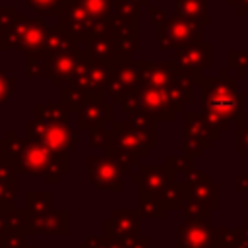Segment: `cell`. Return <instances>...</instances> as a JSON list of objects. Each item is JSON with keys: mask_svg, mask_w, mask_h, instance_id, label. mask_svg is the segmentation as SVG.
<instances>
[{"mask_svg": "<svg viewBox=\"0 0 248 248\" xmlns=\"http://www.w3.org/2000/svg\"><path fill=\"white\" fill-rule=\"evenodd\" d=\"M16 87H17V78L0 68V107L14 95Z\"/></svg>", "mask_w": 248, "mask_h": 248, "instance_id": "d4e9b609", "label": "cell"}, {"mask_svg": "<svg viewBox=\"0 0 248 248\" xmlns=\"http://www.w3.org/2000/svg\"><path fill=\"white\" fill-rule=\"evenodd\" d=\"M19 169L17 165L8 159V157H2L0 155V178L2 180H10V182H17V176H19Z\"/></svg>", "mask_w": 248, "mask_h": 248, "instance_id": "484cf974", "label": "cell"}, {"mask_svg": "<svg viewBox=\"0 0 248 248\" xmlns=\"http://www.w3.org/2000/svg\"><path fill=\"white\" fill-rule=\"evenodd\" d=\"M81 41L62 23H54L48 25V33H46V41H45V48L43 52L52 54V52H60V50H70V48H79Z\"/></svg>", "mask_w": 248, "mask_h": 248, "instance_id": "9a60e30c", "label": "cell"}, {"mask_svg": "<svg viewBox=\"0 0 248 248\" xmlns=\"http://www.w3.org/2000/svg\"><path fill=\"white\" fill-rule=\"evenodd\" d=\"M29 236L33 234H54L68 236L70 234V211L68 209H50L39 217L29 219Z\"/></svg>", "mask_w": 248, "mask_h": 248, "instance_id": "4fadbf2b", "label": "cell"}, {"mask_svg": "<svg viewBox=\"0 0 248 248\" xmlns=\"http://www.w3.org/2000/svg\"><path fill=\"white\" fill-rule=\"evenodd\" d=\"M25 76L27 78H46V54L39 52H25Z\"/></svg>", "mask_w": 248, "mask_h": 248, "instance_id": "d6986e66", "label": "cell"}, {"mask_svg": "<svg viewBox=\"0 0 248 248\" xmlns=\"http://www.w3.org/2000/svg\"><path fill=\"white\" fill-rule=\"evenodd\" d=\"M87 176L89 182L97 190H108V192H122L124 188V170L118 161L107 155H89L85 159Z\"/></svg>", "mask_w": 248, "mask_h": 248, "instance_id": "9c48e42d", "label": "cell"}, {"mask_svg": "<svg viewBox=\"0 0 248 248\" xmlns=\"http://www.w3.org/2000/svg\"><path fill=\"white\" fill-rule=\"evenodd\" d=\"M25 248H35V246H33L31 242H27V246H25Z\"/></svg>", "mask_w": 248, "mask_h": 248, "instance_id": "d590c367", "label": "cell"}, {"mask_svg": "<svg viewBox=\"0 0 248 248\" xmlns=\"http://www.w3.org/2000/svg\"><path fill=\"white\" fill-rule=\"evenodd\" d=\"M52 209V192L48 190H29L23 198V211L29 219L39 217Z\"/></svg>", "mask_w": 248, "mask_h": 248, "instance_id": "e0dca14e", "label": "cell"}, {"mask_svg": "<svg viewBox=\"0 0 248 248\" xmlns=\"http://www.w3.org/2000/svg\"><path fill=\"white\" fill-rule=\"evenodd\" d=\"M81 46L85 48V52L89 54L91 60H95V62H99V64H105V66H108L110 70L116 68L120 62L132 58V56L120 46V43L116 41V35H114V29H112L110 21H108L93 39H89V41L83 43Z\"/></svg>", "mask_w": 248, "mask_h": 248, "instance_id": "52a82bcc", "label": "cell"}, {"mask_svg": "<svg viewBox=\"0 0 248 248\" xmlns=\"http://www.w3.org/2000/svg\"><path fill=\"white\" fill-rule=\"evenodd\" d=\"M58 17H60V23L66 25L81 41V45L93 39L107 25L97 17H93L79 0H62Z\"/></svg>", "mask_w": 248, "mask_h": 248, "instance_id": "5b68a950", "label": "cell"}, {"mask_svg": "<svg viewBox=\"0 0 248 248\" xmlns=\"http://www.w3.org/2000/svg\"><path fill=\"white\" fill-rule=\"evenodd\" d=\"M62 0H27V6L39 16H58Z\"/></svg>", "mask_w": 248, "mask_h": 248, "instance_id": "cb8c5ba5", "label": "cell"}, {"mask_svg": "<svg viewBox=\"0 0 248 248\" xmlns=\"http://www.w3.org/2000/svg\"><path fill=\"white\" fill-rule=\"evenodd\" d=\"M78 248H91V246H89V244H87V242H81V244H79V246H78Z\"/></svg>", "mask_w": 248, "mask_h": 248, "instance_id": "e575fe53", "label": "cell"}, {"mask_svg": "<svg viewBox=\"0 0 248 248\" xmlns=\"http://www.w3.org/2000/svg\"><path fill=\"white\" fill-rule=\"evenodd\" d=\"M128 2H132L136 6H147V0H128Z\"/></svg>", "mask_w": 248, "mask_h": 248, "instance_id": "836d02e7", "label": "cell"}, {"mask_svg": "<svg viewBox=\"0 0 248 248\" xmlns=\"http://www.w3.org/2000/svg\"><path fill=\"white\" fill-rule=\"evenodd\" d=\"M0 155L12 159L19 172L41 176L46 184H58L70 172V155L56 153L16 130H6V138L0 140Z\"/></svg>", "mask_w": 248, "mask_h": 248, "instance_id": "6da1fadb", "label": "cell"}, {"mask_svg": "<svg viewBox=\"0 0 248 248\" xmlns=\"http://www.w3.org/2000/svg\"><path fill=\"white\" fill-rule=\"evenodd\" d=\"M16 194H17V182H10V180L0 178V213H8V211L17 209Z\"/></svg>", "mask_w": 248, "mask_h": 248, "instance_id": "ffe728a7", "label": "cell"}, {"mask_svg": "<svg viewBox=\"0 0 248 248\" xmlns=\"http://www.w3.org/2000/svg\"><path fill=\"white\" fill-rule=\"evenodd\" d=\"M79 2L99 21H103V23H108L110 21V16H112V0H79Z\"/></svg>", "mask_w": 248, "mask_h": 248, "instance_id": "44dd1931", "label": "cell"}, {"mask_svg": "<svg viewBox=\"0 0 248 248\" xmlns=\"http://www.w3.org/2000/svg\"><path fill=\"white\" fill-rule=\"evenodd\" d=\"M17 16H19V12L16 6H0V33L8 31Z\"/></svg>", "mask_w": 248, "mask_h": 248, "instance_id": "f1b7e54d", "label": "cell"}, {"mask_svg": "<svg viewBox=\"0 0 248 248\" xmlns=\"http://www.w3.org/2000/svg\"><path fill=\"white\" fill-rule=\"evenodd\" d=\"M170 178H169V170L165 167H140V186H141V200H149V202H161L163 203V196L169 190Z\"/></svg>", "mask_w": 248, "mask_h": 248, "instance_id": "5bb4252c", "label": "cell"}, {"mask_svg": "<svg viewBox=\"0 0 248 248\" xmlns=\"http://www.w3.org/2000/svg\"><path fill=\"white\" fill-rule=\"evenodd\" d=\"M85 50V48H83ZM110 76V68L105 64H99L95 60L89 58V54L85 52L83 60L79 62L74 78L70 83L66 85H74L81 91H87L89 95L97 97L99 101H107V81Z\"/></svg>", "mask_w": 248, "mask_h": 248, "instance_id": "ba28073f", "label": "cell"}, {"mask_svg": "<svg viewBox=\"0 0 248 248\" xmlns=\"http://www.w3.org/2000/svg\"><path fill=\"white\" fill-rule=\"evenodd\" d=\"M6 221H8V229L14 231V232H19L23 236H29V217L25 215L23 209H14V211H8L6 213Z\"/></svg>", "mask_w": 248, "mask_h": 248, "instance_id": "7402d4cb", "label": "cell"}, {"mask_svg": "<svg viewBox=\"0 0 248 248\" xmlns=\"http://www.w3.org/2000/svg\"><path fill=\"white\" fill-rule=\"evenodd\" d=\"M126 248H149V238L145 234H138V236H130L124 238Z\"/></svg>", "mask_w": 248, "mask_h": 248, "instance_id": "4dcf8cb0", "label": "cell"}, {"mask_svg": "<svg viewBox=\"0 0 248 248\" xmlns=\"http://www.w3.org/2000/svg\"><path fill=\"white\" fill-rule=\"evenodd\" d=\"M143 70H145V60H134V58H128L120 62L116 68H112L107 81V97H110V103L120 105L124 97L140 85Z\"/></svg>", "mask_w": 248, "mask_h": 248, "instance_id": "8992f818", "label": "cell"}, {"mask_svg": "<svg viewBox=\"0 0 248 248\" xmlns=\"http://www.w3.org/2000/svg\"><path fill=\"white\" fill-rule=\"evenodd\" d=\"M188 33V25L182 19L170 17L169 21H163L159 25V48H170L178 43H184Z\"/></svg>", "mask_w": 248, "mask_h": 248, "instance_id": "2e32d148", "label": "cell"}, {"mask_svg": "<svg viewBox=\"0 0 248 248\" xmlns=\"http://www.w3.org/2000/svg\"><path fill=\"white\" fill-rule=\"evenodd\" d=\"M93 101H99V99L93 97V95H89L87 91H81V89L74 87V85H62L60 87V103L66 105V108L72 114H79V110L85 105L93 103Z\"/></svg>", "mask_w": 248, "mask_h": 248, "instance_id": "ac0fdd59", "label": "cell"}, {"mask_svg": "<svg viewBox=\"0 0 248 248\" xmlns=\"http://www.w3.org/2000/svg\"><path fill=\"white\" fill-rule=\"evenodd\" d=\"M116 105L110 101H93L85 105L78 114V130L79 132H91L97 128H107L112 124Z\"/></svg>", "mask_w": 248, "mask_h": 248, "instance_id": "8fae6325", "label": "cell"}, {"mask_svg": "<svg viewBox=\"0 0 248 248\" xmlns=\"http://www.w3.org/2000/svg\"><path fill=\"white\" fill-rule=\"evenodd\" d=\"M23 136L33 138L48 149L62 155H70V151L78 143V132L70 126V120H46L33 116L25 122Z\"/></svg>", "mask_w": 248, "mask_h": 248, "instance_id": "277c9868", "label": "cell"}, {"mask_svg": "<svg viewBox=\"0 0 248 248\" xmlns=\"http://www.w3.org/2000/svg\"><path fill=\"white\" fill-rule=\"evenodd\" d=\"M85 242L91 248H126L124 238L120 236H110V234H89L85 238Z\"/></svg>", "mask_w": 248, "mask_h": 248, "instance_id": "603a6c76", "label": "cell"}, {"mask_svg": "<svg viewBox=\"0 0 248 248\" xmlns=\"http://www.w3.org/2000/svg\"><path fill=\"white\" fill-rule=\"evenodd\" d=\"M10 229H8V221H6V213H0V236L4 234V232H8Z\"/></svg>", "mask_w": 248, "mask_h": 248, "instance_id": "d6a6232c", "label": "cell"}, {"mask_svg": "<svg viewBox=\"0 0 248 248\" xmlns=\"http://www.w3.org/2000/svg\"><path fill=\"white\" fill-rule=\"evenodd\" d=\"M25 246H27L25 236L19 234V232L8 231L0 236V248H25Z\"/></svg>", "mask_w": 248, "mask_h": 248, "instance_id": "4316f807", "label": "cell"}, {"mask_svg": "<svg viewBox=\"0 0 248 248\" xmlns=\"http://www.w3.org/2000/svg\"><path fill=\"white\" fill-rule=\"evenodd\" d=\"M141 217H163L165 215V203L161 202H149V200H141V207H140Z\"/></svg>", "mask_w": 248, "mask_h": 248, "instance_id": "83f0119b", "label": "cell"}, {"mask_svg": "<svg viewBox=\"0 0 248 248\" xmlns=\"http://www.w3.org/2000/svg\"><path fill=\"white\" fill-rule=\"evenodd\" d=\"M140 221L141 213L136 209H114L108 217L103 219V232L110 236H120V238H130L140 234Z\"/></svg>", "mask_w": 248, "mask_h": 248, "instance_id": "7c38bea8", "label": "cell"}, {"mask_svg": "<svg viewBox=\"0 0 248 248\" xmlns=\"http://www.w3.org/2000/svg\"><path fill=\"white\" fill-rule=\"evenodd\" d=\"M157 145L155 120L145 114H132L128 120H114L108 128V140L105 155L120 163L124 174H132V165H140V159Z\"/></svg>", "mask_w": 248, "mask_h": 248, "instance_id": "7a4b0ae2", "label": "cell"}, {"mask_svg": "<svg viewBox=\"0 0 248 248\" xmlns=\"http://www.w3.org/2000/svg\"><path fill=\"white\" fill-rule=\"evenodd\" d=\"M108 140V128H97L89 132V147L93 149H105Z\"/></svg>", "mask_w": 248, "mask_h": 248, "instance_id": "f546056e", "label": "cell"}, {"mask_svg": "<svg viewBox=\"0 0 248 248\" xmlns=\"http://www.w3.org/2000/svg\"><path fill=\"white\" fill-rule=\"evenodd\" d=\"M48 25L43 17H29L17 16L8 31L0 33V50H21L25 52H39L45 48Z\"/></svg>", "mask_w": 248, "mask_h": 248, "instance_id": "3957f363", "label": "cell"}, {"mask_svg": "<svg viewBox=\"0 0 248 248\" xmlns=\"http://www.w3.org/2000/svg\"><path fill=\"white\" fill-rule=\"evenodd\" d=\"M83 56H85L83 46L46 54V78L50 79V83L58 85V87L70 83L78 66H79V62L83 60Z\"/></svg>", "mask_w": 248, "mask_h": 248, "instance_id": "30bf717a", "label": "cell"}, {"mask_svg": "<svg viewBox=\"0 0 248 248\" xmlns=\"http://www.w3.org/2000/svg\"><path fill=\"white\" fill-rule=\"evenodd\" d=\"M149 16H151L153 23H157V25H161V23H163V17H165V14H163L159 8H155V6H149Z\"/></svg>", "mask_w": 248, "mask_h": 248, "instance_id": "1f68e13d", "label": "cell"}]
</instances>
